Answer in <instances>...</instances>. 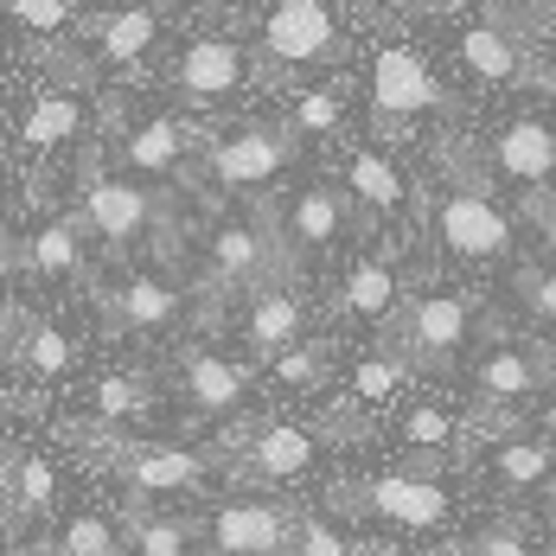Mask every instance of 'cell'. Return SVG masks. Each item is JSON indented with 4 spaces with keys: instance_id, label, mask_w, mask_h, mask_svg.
<instances>
[{
    "instance_id": "8fae6325",
    "label": "cell",
    "mask_w": 556,
    "mask_h": 556,
    "mask_svg": "<svg viewBox=\"0 0 556 556\" xmlns=\"http://www.w3.org/2000/svg\"><path fill=\"white\" fill-rule=\"evenodd\" d=\"M269 269H276V237H269L263 224L230 218V224L212 230V243H205V276L218 281V288H256Z\"/></svg>"
},
{
    "instance_id": "4dcf8cb0",
    "label": "cell",
    "mask_w": 556,
    "mask_h": 556,
    "mask_svg": "<svg viewBox=\"0 0 556 556\" xmlns=\"http://www.w3.org/2000/svg\"><path fill=\"white\" fill-rule=\"evenodd\" d=\"M154 33H161V20H154L148 7H128V13L103 20V33H97V52L110 58V64H128V58H141L148 46H154Z\"/></svg>"
},
{
    "instance_id": "5bb4252c",
    "label": "cell",
    "mask_w": 556,
    "mask_h": 556,
    "mask_svg": "<svg viewBox=\"0 0 556 556\" xmlns=\"http://www.w3.org/2000/svg\"><path fill=\"white\" fill-rule=\"evenodd\" d=\"M110 314H115V327H128V333H167L186 314V294L161 276H128L110 294Z\"/></svg>"
},
{
    "instance_id": "f35d334b",
    "label": "cell",
    "mask_w": 556,
    "mask_h": 556,
    "mask_svg": "<svg viewBox=\"0 0 556 556\" xmlns=\"http://www.w3.org/2000/svg\"><path fill=\"white\" fill-rule=\"evenodd\" d=\"M518 288H525V307H531V314L556 333V269H525Z\"/></svg>"
},
{
    "instance_id": "e0dca14e",
    "label": "cell",
    "mask_w": 556,
    "mask_h": 556,
    "mask_svg": "<svg viewBox=\"0 0 556 556\" xmlns=\"http://www.w3.org/2000/svg\"><path fill=\"white\" fill-rule=\"evenodd\" d=\"M179 390H186V403H192L199 416H230V409L243 403V390H250V371H243L237 358L199 352V358H186V371H179Z\"/></svg>"
},
{
    "instance_id": "7bdbcfd3",
    "label": "cell",
    "mask_w": 556,
    "mask_h": 556,
    "mask_svg": "<svg viewBox=\"0 0 556 556\" xmlns=\"http://www.w3.org/2000/svg\"><path fill=\"white\" fill-rule=\"evenodd\" d=\"M500 13H525V7H538V0H493Z\"/></svg>"
},
{
    "instance_id": "83f0119b",
    "label": "cell",
    "mask_w": 556,
    "mask_h": 556,
    "mask_svg": "<svg viewBox=\"0 0 556 556\" xmlns=\"http://www.w3.org/2000/svg\"><path fill=\"white\" fill-rule=\"evenodd\" d=\"M77 230L84 218H46L33 230V243H26V263H33V276H71L77 263H84V243H77Z\"/></svg>"
},
{
    "instance_id": "ab89813d",
    "label": "cell",
    "mask_w": 556,
    "mask_h": 556,
    "mask_svg": "<svg viewBox=\"0 0 556 556\" xmlns=\"http://www.w3.org/2000/svg\"><path fill=\"white\" fill-rule=\"evenodd\" d=\"M538 435H544V442L556 447V390L544 396V403H538Z\"/></svg>"
},
{
    "instance_id": "1f68e13d",
    "label": "cell",
    "mask_w": 556,
    "mask_h": 556,
    "mask_svg": "<svg viewBox=\"0 0 556 556\" xmlns=\"http://www.w3.org/2000/svg\"><path fill=\"white\" fill-rule=\"evenodd\" d=\"M128 556H192V525L186 518H128Z\"/></svg>"
},
{
    "instance_id": "d6a6232c",
    "label": "cell",
    "mask_w": 556,
    "mask_h": 556,
    "mask_svg": "<svg viewBox=\"0 0 556 556\" xmlns=\"http://www.w3.org/2000/svg\"><path fill=\"white\" fill-rule=\"evenodd\" d=\"M263 371H269V384H276L281 396H301V390H314L320 378H327V352H320V345L307 339V345H294V352L269 358Z\"/></svg>"
},
{
    "instance_id": "44dd1931",
    "label": "cell",
    "mask_w": 556,
    "mask_h": 556,
    "mask_svg": "<svg viewBox=\"0 0 556 556\" xmlns=\"http://www.w3.org/2000/svg\"><path fill=\"white\" fill-rule=\"evenodd\" d=\"M281 230H288L294 250H327V243H339V230H345V205H339V192H327V186H301V192L288 199Z\"/></svg>"
},
{
    "instance_id": "d6986e66",
    "label": "cell",
    "mask_w": 556,
    "mask_h": 556,
    "mask_svg": "<svg viewBox=\"0 0 556 556\" xmlns=\"http://www.w3.org/2000/svg\"><path fill=\"white\" fill-rule=\"evenodd\" d=\"M186 148H192L186 122H173V115H148V122L122 141V167L141 173V179H167V173L186 161Z\"/></svg>"
},
{
    "instance_id": "b9f144b4",
    "label": "cell",
    "mask_w": 556,
    "mask_h": 556,
    "mask_svg": "<svg viewBox=\"0 0 556 556\" xmlns=\"http://www.w3.org/2000/svg\"><path fill=\"white\" fill-rule=\"evenodd\" d=\"M538 505H544V511H551V518H556V473H551V480H544V486H538Z\"/></svg>"
},
{
    "instance_id": "d4e9b609",
    "label": "cell",
    "mask_w": 556,
    "mask_h": 556,
    "mask_svg": "<svg viewBox=\"0 0 556 556\" xmlns=\"http://www.w3.org/2000/svg\"><path fill=\"white\" fill-rule=\"evenodd\" d=\"M460 58H467V71L486 77V84L518 77V39L505 33L500 20H473V26L460 33Z\"/></svg>"
},
{
    "instance_id": "6da1fadb",
    "label": "cell",
    "mask_w": 556,
    "mask_h": 556,
    "mask_svg": "<svg viewBox=\"0 0 556 556\" xmlns=\"http://www.w3.org/2000/svg\"><path fill=\"white\" fill-rule=\"evenodd\" d=\"M467 390H473V403H486L493 416H518V409H531V403L551 390V365H544V352H538V345L493 339V345L473 358Z\"/></svg>"
},
{
    "instance_id": "f1b7e54d",
    "label": "cell",
    "mask_w": 556,
    "mask_h": 556,
    "mask_svg": "<svg viewBox=\"0 0 556 556\" xmlns=\"http://www.w3.org/2000/svg\"><path fill=\"white\" fill-rule=\"evenodd\" d=\"M77 128H84V103H77V97H39V103L26 110V122H20V141L46 154V148H64Z\"/></svg>"
},
{
    "instance_id": "d590c367",
    "label": "cell",
    "mask_w": 556,
    "mask_h": 556,
    "mask_svg": "<svg viewBox=\"0 0 556 556\" xmlns=\"http://www.w3.org/2000/svg\"><path fill=\"white\" fill-rule=\"evenodd\" d=\"M467 556H538V544L525 538V525H486V531H473Z\"/></svg>"
},
{
    "instance_id": "836d02e7",
    "label": "cell",
    "mask_w": 556,
    "mask_h": 556,
    "mask_svg": "<svg viewBox=\"0 0 556 556\" xmlns=\"http://www.w3.org/2000/svg\"><path fill=\"white\" fill-rule=\"evenodd\" d=\"M141 403H148V396H141V378H128V371H103V378L90 384V409H97V422H128Z\"/></svg>"
},
{
    "instance_id": "9c48e42d",
    "label": "cell",
    "mask_w": 556,
    "mask_h": 556,
    "mask_svg": "<svg viewBox=\"0 0 556 556\" xmlns=\"http://www.w3.org/2000/svg\"><path fill=\"white\" fill-rule=\"evenodd\" d=\"M435 237H442L454 256H467V263H493V256L511 250V218H505L486 192H442Z\"/></svg>"
},
{
    "instance_id": "4316f807",
    "label": "cell",
    "mask_w": 556,
    "mask_h": 556,
    "mask_svg": "<svg viewBox=\"0 0 556 556\" xmlns=\"http://www.w3.org/2000/svg\"><path fill=\"white\" fill-rule=\"evenodd\" d=\"M409 384V358L403 352H371V358H358V371H352V403L358 409H390L396 396Z\"/></svg>"
},
{
    "instance_id": "ba28073f",
    "label": "cell",
    "mask_w": 556,
    "mask_h": 556,
    "mask_svg": "<svg viewBox=\"0 0 556 556\" xmlns=\"http://www.w3.org/2000/svg\"><path fill=\"white\" fill-rule=\"evenodd\" d=\"M263 52L276 64H327L339 52V26L327 0H276L263 20Z\"/></svg>"
},
{
    "instance_id": "cb8c5ba5",
    "label": "cell",
    "mask_w": 556,
    "mask_h": 556,
    "mask_svg": "<svg viewBox=\"0 0 556 556\" xmlns=\"http://www.w3.org/2000/svg\"><path fill=\"white\" fill-rule=\"evenodd\" d=\"M345 186L358 192V205L365 212H403V199H409V186H403V173H396V161L390 154H378V148H358L352 161H345Z\"/></svg>"
},
{
    "instance_id": "8992f818",
    "label": "cell",
    "mask_w": 556,
    "mask_h": 556,
    "mask_svg": "<svg viewBox=\"0 0 556 556\" xmlns=\"http://www.w3.org/2000/svg\"><path fill=\"white\" fill-rule=\"evenodd\" d=\"M320 467V435L301 422H263L250 429V442L237 447V473L250 486H294Z\"/></svg>"
},
{
    "instance_id": "ffe728a7",
    "label": "cell",
    "mask_w": 556,
    "mask_h": 556,
    "mask_svg": "<svg viewBox=\"0 0 556 556\" xmlns=\"http://www.w3.org/2000/svg\"><path fill=\"white\" fill-rule=\"evenodd\" d=\"M396 442L409 447V454L442 460V454H454V442H467V416H460L454 403H442V396H422V403H409V409H403Z\"/></svg>"
},
{
    "instance_id": "60d3db41",
    "label": "cell",
    "mask_w": 556,
    "mask_h": 556,
    "mask_svg": "<svg viewBox=\"0 0 556 556\" xmlns=\"http://www.w3.org/2000/svg\"><path fill=\"white\" fill-rule=\"evenodd\" d=\"M544 250H551V263H556V205H544Z\"/></svg>"
},
{
    "instance_id": "ac0fdd59",
    "label": "cell",
    "mask_w": 556,
    "mask_h": 556,
    "mask_svg": "<svg viewBox=\"0 0 556 556\" xmlns=\"http://www.w3.org/2000/svg\"><path fill=\"white\" fill-rule=\"evenodd\" d=\"M551 473H556V447L544 435H505L486 454V480L505 486V493H538Z\"/></svg>"
},
{
    "instance_id": "52a82bcc",
    "label": "cell",
    "mask_w": 556,
    "mask_h": 556,
    "mask_svg": "<svg viewBox=\"0 0 556 556\" xmlns=\"http://www.w3.org/2000/svg\"><path fill=\"white\" fill-rule=\"evenodd\" d=\"M358 505L378 511V518L396 525V531H442L447 518H454L447 486L429 480V473H378V480L358 486Z\"/></svg>"
},
{
    "instance_id": "8d00e7d4",
    "label": "cell",
    "mask_w": 556,
    "mask_h": 556,
    "mask_svg": "<svg viewBox=\"0 0 556 556\" xmlns=\"http://www.w3.org/2000/svg\"><path fill=\"white\" fill-rule=\"evenodd\" d=\"M294 128H301V135H333L339 128V97L333 90H307V97H294Z\"/></svg>"
},
{
    "instance_id": "277c9868",
    "label": "cell",
    "mask_w": 556,
    "mask_h": 556,
    "mask_svg": "<svg viewBox=\"0 0 556 556\" xmlns=\"http://www.w3.org/2000/svg\"><path fill=\"white\" fill-rule=\"evenodd\" d=\"M396 333H403L396 352L409 365H442V358H454L473 339V301L460 288H429V294H416L403 307V327Z\"/></svg>"
},
{
    "instance_id": "5b68a950",
    "label": "cell",
    "mask_w": 556,
    "mask_h": 556,
    "mask_svg": "<svg viewBox=\"0 0 556 556\" xmlns=\"http://www.w3.org/2000/svg\"><path fill=\"white\" fill-rule=\"evenodd\" d=\"M84 224H90L103 243L128 250V243H141V237L161 224V199H154L148 186L122 179V173H90V179H84Z\"/></svg>"
},
{
    "instance_id": "4fadbf2b",
    "label": "cell",
    "mask_w": 556,
    "mask_h": 556,
    "mask_svg": "<svg viewBox=\"0 0 556 556\" xmlns=\"http://www.w3.org/2000/svg\"><path fill=\"white\" fill-rule=\"evenodd\" d=\"M122 480H128L135 493H186V486L205 480V454L173 447V442H141V447H128Z\"/></svg>"
},
{
    "instance_id": "7c38bea8",
    "label": "cell",
    "mask_w": 556,
    "mask_h": 556,
    "mask_svg": "<svg viewBox=\"0 0 556 556\" xmlns=\"http://www.w3.org/2000/svg\"><path fill=\"white\" fill-rule=\"evenodd\" d=\"M243 345L263 365L281 358V352H294V345H307V301L294 288H263L250 301V314H243Z\"/></svg>"
},
{
    "instance_id": "30bf717a",
    "label": "cell",
    "mask_w": 556,
    "mask_h": 556,
    "mask_svg": "<svg viewBox=\"0 0 556 556\" xmlns=\"http://www.w3.org/2000/svg\"><path fill=\"white\" fill-rule=\"evenodd\" d=\"M281 167H288V135H276V128H237V135L212 141V154H205V173L230 192H256Z\"/></svg>"
},
{
    "instance_id": "f546056e",
    "label": "cell",
    "mask_w": 556,
    "mask_h": 556,
    "mask_svg": "<svg viewBox=\"0 0 556 556\" xmlns=\"http://www.w3.org/2000/svg\"><path fill=\"white\" fill-rule=\"evenodd\" d=\"M7 493H13V505H20L26 518L52 511V500H58V473H52V460H46L39 447H20V460L7 467Z\"/></svg>"
},
{
    "instance_id": "e575fe53",
    "label": "cell",
    "mask_w": 556,
    "mask_h": 556,
    "mask_svg": "<svg viewBox=\"0 0 556 556\" xmlns=\"http://www.w3.org/2000/svg\"><path fill=\"white\" fill-rule=\"evenodd\" d=\"M288 556H358V551H352V538L339 531L333 518H301V525H294V544H288Z\"/></svg>"
},
{
    "instance_id": "74e56055",
    "label": "cell",
    "mask_w": 556,
    "mask_h": 556,
    "mask_svg": "<svg viewBox=\"0 0 556 556\" xmlns=\"http://www.w3.org/2000/svg\"><path fill=\"white\" fill-rule=\"evenodd\" d=\"M7 13L26 26V33H58L71 20V0H7Z\"/></svg>"
},
{
    "instance_id": "484cf974",
    "label": "cell",
    "mask_w": 556,
    "mask_h": 556,
    "mask_svg": "<svg viewBox=\"0 0 556 556\" xmlns=\"http://www.w3.org/2000/svg\"><path fill=\"white\" fill-rule=\"evenodd\" d=\"M20 365H26V378L33 384H58L71 365H77V345H71V333L64 327H20Z\"/></svg>"
},
{
    "instance_id": "2e32d148",
    "label": "cell",
    "mask_w": 556,
    "mask_h": 556,
    "mask_svg": "<svg viewBox=\"0 0 556 556\" xmlns=\"http://www.w3.org/2000/svg\"><path fill=\"white\" fill-rule=\"evenodd\" d=\"M173 84L186 97H230L243 84V52L230 39H192L173 64Z\"/></svg>"
},
{
    "instance_id": "7a4b0ae2",
    "label": "cell",
    "mask_w": 556,
    "mask_h": 556,
    "mask_svg": "<svg viewBox=\"0 0 556 556\" xmlns=\"http://www.w3.org/2000/svg\"><path fill=\"white\" fill-rule=\"evenodd\" d=\"M294 511L281 500H263V493H230V500L205 518V538L218 556H288L294 544Z\"/></svg>"
},
{
    "instance_id": "603a6c76",
    "label": "cell",
    "mask_w": 556,
    "mask_h": 556,
    "mask_svg": "<svg viewBox=\"0 0 556 556\" xmlns=\"http://www.w3.org/2000/svg\"><path fill=\"white\" fill-rule=\"evenodd\" d=\"M396 301H403V281L390 263H352L345 269V288H339V307L352 314V320H390L396 314Z\"/></svg>"
},
{
    "instance_id": "3957f363",
    "label": "cell",
    "mask_w": 556,
    "mask_h": 556,
    "mask_svg": "<svg viewBox=\"0 0 556 556\" xmlns=\"http://www.w3.org/2000/svg\"><path fill=\"white\" fill-rule=\"evenodd\" d=\"M365 90H371V110L384 115V122H409V115L447 110L442 77H435V64L416 52V46H384V52H371Z\"/></svg>"
},
{
    "instance_id": "9a60e30c",
    "label": "cell",
    "mask_w": 556,
    "mask_h": 556,
    "mask_svg": "<svg viewBox=\"0 0 556 556\" xmlns=\"http://www.w3.org/2000/svg\"><path fill=\"white\" fill-rule=\"evenodd\" d=\"M493 161L518 186H551L556 179V128L551 122H505L493 141Z\"/></svg>"
},
{
    "instance_id": "7402d4cb",
    "label": "cell",
    "mask_w": 556,
    "mask_h": 556,
    "mask_svg": "<svg viewBox=\"0 0 556 556\" xmlns=\"http://www.w3.org/2000/svg\"><path fill=\"white\" fill-rule=\"evenodd\" d=\"M52 556H128V525L103 505H77L52 538Z\"/></svg>"
}]
</instances>
